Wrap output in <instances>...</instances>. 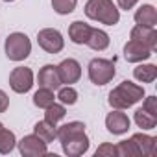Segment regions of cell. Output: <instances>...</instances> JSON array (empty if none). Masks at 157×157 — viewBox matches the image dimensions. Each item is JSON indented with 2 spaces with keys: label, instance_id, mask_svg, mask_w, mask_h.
I'll return each instance as SVG.
<instances>
[{
  "label": "cell",
  "instance_id": "f1b7e54d",
  "mask_svg": "<svg viewBox=\"0 0 157 157\" xmlns=\"http://www.w3.org/2000/svg\"><path fill=\"white\" fill-rule=\"evenodd\" d=\"M142 109H144L146 113L157 117V98H155V96H148V98L144 100V104H142Z\"/></svg>",
  "mask_w": 157,
  "mask_h": 157
},
{
  "label": "cell",
  "instance_id": "ac0fdd59",
  "mask_svg": "<svg viewBox=\"0 0 157 157\" xmlns=\"http://www.w3.org/2000/svg\"><path fill=\"white\" fill-rule=\"evenodd\" d=\"M133 76H135V80L140 82V83H151L155 82V78H157V67L148 63V65H137L133 68Z\"/></svg>",
  "mask_w": 157,
  "mask_h": 157
},
{
  "label": "cell",
  "instance_id": "4dcf8cb0",
  "mask_svg": "<svg viewBox=\"0 0 157 157\" xmlns=\"http://www.w3.org/2000/svg\"><path fill=\"white\" fill-rule=\"evenodd\" d=\"M117 2H118V8L120 10H131V8H135V4L139 2V0H117Z\"/></svg>",
  "mask_w": 157,
  "mask_h": 157
},
{
  "label": "cell",
  "instance_id": "83f0119b",
  "mask_svg": "<svg viewBox=\"0 0 157 157\" xmlns=\"http://www.w3.org/2000/svg\"><path fill=\"white\" fill-rule=\"evenodd\" d=\"M96 157H115L117 155V146L115 144H109V142H104L96 148Z\"/></svg>",
  "mask_w": 157,
  "mask_h": 157
},
{
  "label": "cell",
  "instance_id": "7402d4cb",
  "mask_svg": "<svg viewBox=\"0 0 157 157\" xmlns=\"http://www.w3.org/2000/svg\"><path fill=\"white\" fill-rule=\"evenodd\" d=\"M17 146V139H15V133L2 128L0 129V153L6 155L10 151H13V148Z\"/></svg>",
  "mask_w": 157,
  "mask_h": 157
},
{
  "label": "cell",
  "instance_id": "8992f818",
  "mask_svg": "<svg viewBox=\"0 0 157 157\" xmlns=\"http://www.w3.org/2000/svg\"><path fill=\"white\" fill-rule=\"evenodd\" d=\"M37 43H39V46H41L44 52H48V54H57V52H61L63 46H65V39H63L61 32H59V30H54V28H44V30H41V32L37 33Z\"/></svg>",
  "mask_w": 157,
  "mask_h": 157
},
{
  "label": "cell",
  "instance_id": "4fadbf2b",
  "mask_svg": "<svg viewBox=\"0 0 157 157\" xmlns=\"http://www.w3.org/2000/svg\"><path fill=\"white\" fill-rule=\"evenodd\" d=\"M129 35H131V39L146 44L150 50H155V46H157V32H155V28H148V26H139L137 24V26L131 28Z\"/></svg>",
  "mask_w": 157,
  "mask_h": 157
},
{
  "label": "cell",
  "instance_id": "ba28073f",
  "mask_svg": "<svg viewBox=\"0 0 157 157\" xmlns=\"http://www.w3.org/2000/svg\"><path fill=\"white\" fill-rule=\"evenodd\" d=\"M57 74H59L61 83L72 85V83H76V82L82 78V65L78 63L76 59H72V57L63 59V61L57 65Z\"/></svg>",
  "mask_w": 157,
  "mask_h": 157
},
{
  "label": "cell",
  "instance_id": "5b68a950",
  "mask_svg": "<svg viewBox=\"0 0 157 157\" xmlns=\"http://www.w3.org/2000/svg\"><path fill=\"white\" fill-rule=\"evenodd\" d=\"M10 87L17 94H24L33 87V72L28 67H17L10 74Z\"/></svg>",
  "mask_w": 157,
  "mask_h": 157
},
{
  "label": "cell",
  "instance_id": "3957f363",
  "mask_svg": "<svg viewBox=\"0 0 157 157\" xmlns=\"http://www.w3.org/2000/svg\"><path fill=\"white\" fill-rule=\"evenodd\" d=\"M6 56L11 61H24L30 54H32V41L28 39L26 33L21 32H13L6 37V44H4Z\"/></svg>",
  "mask_w": 157,
  "mask_h": 157
},
{
  "label": "cell",
  "instance_id": "484cf974",
  "mask_svg": "<svg viewBox=\"0 0 157 157\" xmlns=\"http://www.w3.org/2000/svg\"><path fill=\"white\" fill-rule=\"evenodd\" d=\"M117 155L118 157H139V148L135 146V142L129 139V140H122L117 144Z\"/></svg>",
  "mask_w": 157,
  "mask_h": 157
},
{
  "label": "cell",
  "instance_id": "7a4b0ae2",
  "mask_svg": "<svg viewBox=\"0 0 157 157\" xmlns=\"http://www.w3.org/2000/svg\"><path fill=\"white\" fill-rule=\"evenodd\" d=\"M85 15L107 26H115L120 21V11L113 4V0H89L85 4Z\"/></svg>",
  "mask_w": 157,
  "mask_h": 157
},
{
  "label": "cell",
  "instance_id": "1f68e13d",
  "mask_svg": "<svg viewBox=\"0 0 157 157\" xmlns=\"http://www.w3.org/2000/svg\"><path fill=\"white\" fill-rule=\"evenodd\" d=\"M4 2H15V0H4Z\"/></svg>",
  "mask_w": 157,
  "mask_h": 157
},
{
  "label": "cell",
  "instance_id": "2e32d148",
  "mask_svg": "<svg viewBox=\"0 0 157 157\" xmlns=\"http://www.w3.org/2000/svg\"><path fill=\"white\" fill-rule=\"evenodd\" d=\"M135 22L139 26H148V28H155L157 24V10L151 4H142L137 11H135Z\"/></svg>",
  "mask_w": 157,
  "mask_h": 157
},
{
  "label": "cell",
  "instance_id": "7c38bea8",
  "mask_svg": "<svg viewBox=\"0 0 157 157\" xmlns=\"http://www.w3.org/2000/svg\"><path fill=\"white\" fill-rule=\"evenodd\" d=\"M37 82L39 87L50 89V91H57L61 87V80H59V74H57V67L54 65H44L39 74H37Z\"/></svg>",
  "mask_w": 157,
  "mask_h": 157
},
{
  "label": "cell",
  "instance_id": "d6986e66",
  "mask_svg": "<svg viewBox=\"0 0 157 157\" xmlns=\"http://www.w3.org/2000/svg\"><path fill=\"white\" fill-rule=\"evenodd\" d=\"M85 131V124L83 122H68V124H63L57 128V133H56V139H59V142L78 135V133H83Z\"/></svg>",
  "mask_w": 157,
  "mask_h": 157
},
{
  "label": "cell",
  "instance_id": "9a60e30c",
  "mask_svg": "<svg viewBox=\"0 0 157 157\" xmlns=\"http://www.w3.org/2000/svg\"><path fill=\"white\" fill-rule=\"evenodd\" d=\"M91 30L93 28L87 22H83V21H74L68 26V37L76 44H85L87 39H89V35H91Z\"/></svg>",
  "mask_w": 157,
  "mask_h": 157
},
{
  "label": "cell",
  "instance_id": "8fae6325",
  "mask_svg": "<svg viewBox=\"0 0 157 157\" xmlns=\"http://www.w3.org/2000/svg\"><path fill=\"white\" fill-rule=\"evenodd\" d=\"M129 118H128V115L126 113H122V109H115V111H111L107 117H105V128H107V131L109 133H113V135H122V133H126L128 129H129Z\"/></svg>",
  "mask_w": 157,
  "mask_h": 157
},
{
  "label": "cell",
  "instance_id": "5bb4252c",
  "mask_svg": "<svg viewBox=\"0 0 157 157\" xmlns=\"http://www.w3.org/2000/svg\"><path fill=\"white\" fill-rule=\"evenodd\" d=\"M131 140L135 142V146L139 148V153L142 157H151L157 153V139L144 135V133H135L131 135Z\"/></svg>",
  "mask_w": 157,
  "mask_h": 157
},
{
  "label": "cell",
  "instance_id": "f546056e",
  "mask_svg": "<svg viewBox=\"0 0 157 157\" xmlns=\"http://www.w3.org/2000/svg\"><path fill=\"white\" fill-rule=\"evenodd\" d=\"M8 105H10V98L2 89H0V113H4L8 109Z\"/></svg>",
  "mask_w": 157,
  "mask_h": 157
},
{
  "label": "cell",
  "instance_id": "d4e9b609",
  "mask_svg": "<svg viewBox=\"0 0 157 157\" xmlns=\"http://www.w3.org/2000/svg\"><path fill=\"white\" fill-rule=\"evenodd\" d=\"M57 100L63 104V105H74L78 102V91L72 87V85H67V87H59V93H57Z\"/></svg>",
  "mask_w": 157,
  "mask_h": 157
},
{
  "label": "cell",
  "instance_id": "277c9868",
  "mask_svg": "<svg viewBox=\"0 0 157 157\" xmlns=\"http://www.w3.org/2000/svg\"><path fill=\"white\" fill-rule=\"evenodd\" d=\"M115 63L104 57H94L89 63V80L94 85H105L115 78Z\"/></svg>",
  "mask_w": 157,
  "mask_h": 157
},
{
  "label": "cell",
  "instance_id": "e0dca14e",
  "mask_svg": "<svg viewBox=\"0 0 157 157\" xmlns=\"http://www.w3.org/2000/svg\"><path fill=\"white\" fill-rule=\"evenodd\" d=\"M85 44H87L89 48L96 50V52H102V50H105V48L109 46V35H107L104 30L93 28V30H91V35H89V39H87Z\"/></svg>",
  "mask_w": 157,
  "mask_h": 157
},
{
  "label": "cell",
  "instance_id": "4316f807",
  "mask_svg": "<svg viewBox=\"0 0 157 157\" xmlns=\"http://www.w3.org/2000/svg\"><path fill=\"white\" fill-rule=\"evenodd\" d=\"M78 0H52V8L59 15H68L76 10Z\"/></svg>",
  "mask_w": 157,
  "mask_h": 157
},
{
  "label": "cell",
  "instance_id": "44dd1931",
  "mask_svg": "<svg viewBox=\"0 0 157 157\" xmlns=\"http://www.w3.org/2000/svg\"><path fill=\"white\" fill-rule=\"evenodd\" d=\"M65 115H67V109H65V105L63 104H52V105H48L46 107V113H44V120L48 122V124H52V126H57V122L59 120H63L65 118Z\"/></svg>",
  "mask_w": 157,
  "mask_h": 157
},
{
  "label": "cell",
  "instance_id": "6da1fadb",
  "mask_svg": "<svg viewBox=\"0 0 157 157\" xmlns=\"http://www.w3.org/2000/svg\"><path fill=\"white\" fill-rule=\"evenodd\" d=\"M142 98H144V87L126 80L109 93L107 102L113 109H128L137 102H140Z\"/></svg>",
  "mask_w": 157,
  "mask_h": 157
},
{
  "label": "cell",
  "instance_id": "d6a6232c",
  "mask_svg": "<svg viewBox=\"0 0 157 157\" xmlns=\"http://www.w3.org/2000/svg\"><path fill=\"white\" fill-rule=\"evenodd\" d=\"M2 128H4V124H2V122H0V129H2Z\"/></svg>",
  "mask_w": 157,
  "mask_h": 157
},
{
  "label": "cell",
  "instance_id": "52a82bcc",
  "mask_svg": "<svg viewBox=\"0 0 157 157\" xmlns=\"http://www.w3.org/2000/svg\"><path fill=\"white\" fill-rule=\"evenodd\" d=\"M17 144H19L21 155H24V157H39V155H46V153H48L46 142H44L43 139H39L35 133L22 137V140L17 142Z\"/></svg>",
  "mask_w": 157,
  "mask_h": 157
},
{
  "label": "cell",
  "instance_id": "603a6c76",
  "mask_svg": "<svg viewBox=\"0 0 157 157\" xmlns=\"http://www.w3.org/2000/svg\"><path fill=\"white\" fill-rule=\"evenodd\" d=\"M56 102V96H54V91L50 89H44V87H39V91L33 94V104L41 109H46L48 105H52Z\"/></svg>",
  "mask_w": 157,
  "mask_h": 157
},
{
  "label": "cell",
  "instance_id": "30bf717a",
  "mask_svg": "<svg viewBox=\"0 0 157 157\" xmlns=\"http://www.w3.org/2000/svg\"><path fill=\"white\" fill-rule=\"evenodd\" d=\"M153 50H150L146 44L135 41V39H129L124 46V59L128 63H140V61H146L150 56H151Z\"/></svg>",
  "mask_w": 157,
  "mask_h": 157
},
{
  "label": "cell",
  "instance_id": "9c48e42d",
  "mask_svg": "<svg viewBox=\"0 0 157 157\" xmlns=\"http://www.w3.org/2000/svg\"><path fill=\"white\" fill-rule=\"evenodd\" d=\"M89 137H87V133L83 131V133H78V135H74V137H70V139H67V140H63L61 142V146H63V151L68 155V157H78V155H83L87 150H89Z\"/></svg>",
  "mask_w": 157,
  "mask_h": 157
},
{
  "label": "cell",
  "instance_id": "cb8c5ba5",
  "mask_svg": "<svg viewBox=\"0 0 157 157\" xmlns=\"http://www.w3.org/2000/svg\"><path fill=\"white\" fill-rule=\"evenodd\" d=\"M133 120H135V124H137L139 128H142V129H153V128H155V124H157V117H153V115L146 113L142 107L135 111Z\"/></svg>",
  "mask_w": 157,
  "mask_h": 157
},
{
  "label": "cell",
  "instance_id": "ffe728a7",
  "mask_svg": "<svg viewBox=\"0 0 157 157\" xmlns=\"http://www.w3.org/2000/svg\"><path fill=\"white\" fill-rule=\"evenodd\" d=\"M33 133L48 144V142H52V140L56 139L57 126H52V124H48L46 120H41V122H37V124L33 126Z\"/></svg>",
  "mask_w": 157,
  "mask_h": 157
}]
</instances>
